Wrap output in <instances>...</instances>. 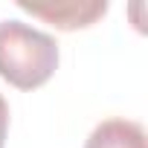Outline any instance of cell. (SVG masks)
<instances>
[{
	"instance_id": "cell-1",
	"label": "cell",
	"mask_w": 148,
	"mask_h": 148,
	"mask_svg": "<svg viewBox=\"0 0 148 148\" xmlns=\"http://www.w3.org/2000/svg\"><path fill=\"white\" fill-rule=\"evenodd\" d=\"M58 70V44L52 35L23 23L0 21V79L18 90H35Z\"/></svg>"
},
{
	"instance_id": "cell-2",
	"label": "cell",
	"mask_w": 148,
	"mask_h": 148,
	"mask_svg": "<svg viewBox=\"0 0 148 148\" xmlns=\"http://www.w3.org/2000/svg\"><path fill=\"white\" fill-rule=\"evenodd\" d=\"M18 9L29 12L32 18H41L44 23L61 32H73V29L93 26L108 12V3L105 0H64V3H26V0H21Z\"/></svg>"
},
{
	"instance_id": "cell-3",
	"label": "cell",
	"mask_w": 148,
	"mask_h": 148,
	"mask_svg": "<svg viewBox=\"0 0 148 148\" xmlns=\"http://www.w3.org/2000/svg\"><path fill=\"white\" fill-rule=\"evenodd\" d=\"M84 148H148L145 145V128L134 119L113 116V119H105L93 128Z\"/></svg>"
},
{
	"instance_id": "cell-4",
	"label": "cell",
	"mask_w": 148,
	"mask_h": 148,
	"mask_svg": "<svg viewBox=\"0 0 148 148\" xmlns=\"http://www.w3.org/2000/svg\"><path fill=\"white\" fill-rule=\"evenodd\" d=\"M6 134H9V105L0 96V148L6 145Z\"/></svg>"
}]
</instances>
